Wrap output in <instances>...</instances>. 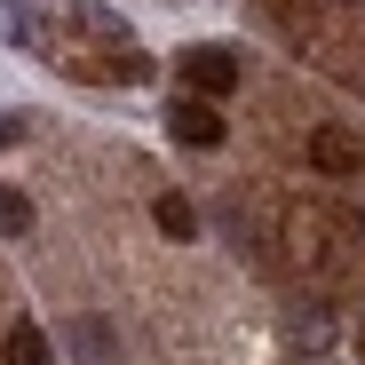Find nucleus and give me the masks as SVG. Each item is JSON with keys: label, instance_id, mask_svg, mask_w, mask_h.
<instances>
[{"label": "nucleus", "instance_id": "1a4fd4ad", "mask_svg": "<svg viewBox=\"0 0 365 365\" xmlns=\"http://www.w3.org/2000/svg\"><path fill=\"white\" fill-rule=\"evenodd\" d=\"M357 230H365V207H357Z\"/></svg>", "mask_w": 365, "mask_h": 365}, {"label": "nucleus", "instance_id": "6e6552de", "mask_svg": "<svg viewBox=\"0 0 365 365\" xmlns=\"http://www.w3.org/2000/svg\"><path fill=\"white\" fill-rule=\"evenodd\" d=\"M16 135H24V119H16V111H0V143H16Z\"/></svg>", "mask_w": 365, "mask_h": 365}, {"label": "nucleus", "instance_id": "20e7f679", "mask_svg": "<svg viewBox=\"0 0 365 365\" xmlns=\"http://www.w3.org/2000/svg\"><path fill=\"white\" fill-rule=\"evenodd\" d=\"M151 222H159L167 238H191V230H199V207H191V199H182V191H167V199L151 207Z\"/></svg>", "mask_w": 365, "mask_h": 365}, {"label": "nucleus", "instance_id": "39448f33", "mask_svg": "<svg viewBox=\"0 0 365 365\" xmlns=\"http://www.w3.org/2000/svg\"><path fill=\"white\" fill-rule=\"evenodd\" d=\"M0 357H9V365H48V334H40V326H9Z\"/></svg>", "mask_w": 365, "mask_h": 365}, {"label": "nucleus", "instance_id": "f257e3e1", "mask_svg": "<svg viewBox=\"0 0 365 365\" xmlns=\"http://www.w3.org/2000/svg\"><path fill=\"white\" fill-rule=\"evenodd\" d=\"M310 167L318 175H334V182H349V175H365V143H357V128H310Z\"/></svg>", "mask_w": 365, "mask_h": 365}, {"label": "nucleus", "instance_id": "0eeeda50", "mask_svg": "<svg viewBox=\"0 0 365 365\" xmlns=\"http://www.w3.org/2000/svg\"><path fill=\"white\" fill-rule=\"evenodd\" d=\"M32 230V199L24 191H0V238H24Z\"/></svg>", "mask_w": 365, "mask_h": 365}, {"label": "nucleus", "instance_id": "423d86ee", "mask_svg": "<svg viewBox=\"0 0 365 365\" xmlns=\"http://www.w3.org/2000/svg\"><path fill=\"white\" fill-rule=\"evenodd\" d=\"M72 349H80V365H111V334H103V318H72Z\"/></svg>", "mask_w": 365, "mask_h": 365}, {"label": "nucleus", "instance_id": "f03ea898", "mask_svg": "<svg viewBox=\"0 0 365 365\" xmlns=\"http://www.w3.org/2000/svg\"><path fill=\"white\" fill-rule=\"evenodd\" d=\"M182 80H191V96H230L238 80H247V64H238V56L230 48H191V56H182Z\"/></svg>", "mask_w": 365, "mask_h": 365}, {"label": "nucleus", "instance_id": "7ed1b4c3", "mask_svg": "<svg viewBox=\"0 0 365 365\" xmlns=\"http://www.w3.org/2000/svg\"><path fill=\"white\" fill-rule=\"evenodd\" d=\"M167 128H175V143H191V151H215V143H222V111H215L207 96H182Z\"/></svg>", "mask_w": 365, "mask_h": 365}]
</instances>
